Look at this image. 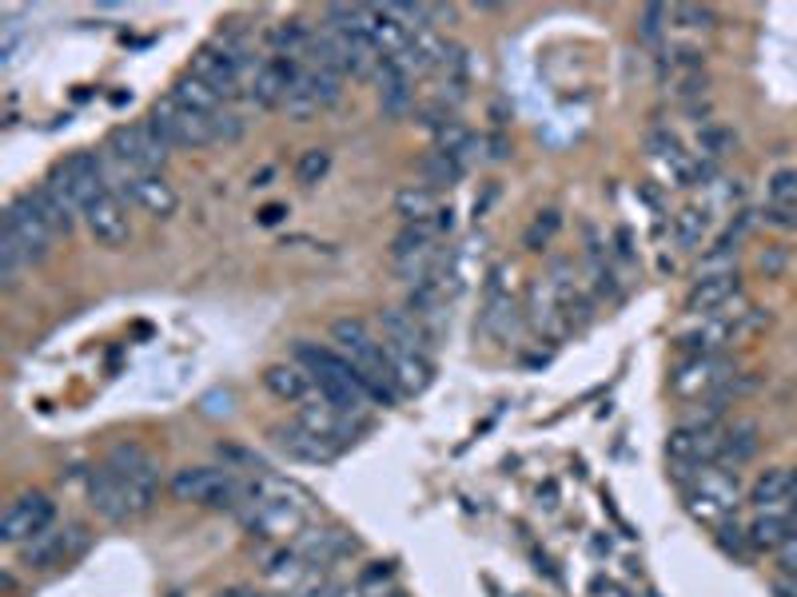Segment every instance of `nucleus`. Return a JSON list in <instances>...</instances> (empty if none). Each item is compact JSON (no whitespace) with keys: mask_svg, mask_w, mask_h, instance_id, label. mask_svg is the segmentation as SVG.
<instances>
[{"mask_svg":"<svg viewBox=\"0 0 797 597\" xmlns=\"http://www.w3.org/2000/svg\"><path fill=\"white\" fill-rule=\"evenodd\" d=\"M243 517V526L271 541L300 538L303 529L312 526V510L303 502L295 486L279 483V478H255L247 486V502L236 510Z\"/></svg>","mask_w":797,"mask_h":597,"instance_id":"nucleus-1","label":"nucleus"},{"mask_svg":"<svg viewBox=\"0 0 797 597\" xmlns=\"http://www.w3.org/2000/svg\"><path fill=\"white\" fill-rule=\"evenodd\" d=\"M331 343H336L339 355L359 370V379H363V387L371 391V399L383 402V406H391V402L399 399L395 379H391V355H387L383 339H375L363 322L359 319L331 322Z\"/></svg>","mask_w":797,"mask_h":597,"instance_id":"nucleus-2","label":"nucleus"},{"mask_svg":"<svg viewBox=\"0 0 797 597\" xmlns=\"http://www.w3.org/2000/svg\"><path fill=\"white\" fill-rule=\"evenodd\" d=\"M686 490V510L690 517H698L702 526L717 529L726 526L729 514L738 510L741 502V478L738 471H729V466H702V471H693L690 478L683 483Z\"/></svg>","mask_w":797,"mask_h":597,"instance_id":"nucleus-3","label":"nucleus"},{"mask_svg":"<svg viewBox=\"0 0 797 597\" xmlns=\"http://www.w3.org/2000/svg\"><path fill=\"white\" fill-rule=\"evenodd\" d=\"M247 486L243 478L224 466H184V471L172 474V495L180 502H196V505H212V510H240L247 502Z\"/></svg>","mask_w":797,"mask_h":597,"instance_id":"nucleus-4","label":"nucleus"},{"mask_svg":"<svg viewBox=\"0 0 797 597\" xmlns=\"http://www.w3.org/2000/svg\"><path fill=\"white\" fill-rule=\"evenodd\" d=\"M726 450V426H702V423H678L666 438V454L674 462V478L686 483L693 471L722 462Z\"/></svg>","mask_w":797,"mask_h":597,"instance_id":"nucleus-5","label":"nucleus"},{"mask_svg":"<svg viewBox=\"0 0 797 597\" xmlns=\"http://www.w3.org/2000/svg\"><path fill=\"white\" fill-rule=\"evenodd\" d=\"M105 466L120 478V486H124L132 517L152 510V502H156V486H160V466H156V459H152L148 450L136 447V442H120V447H112Z\"/></svg>","mask_w":797,"mask_h":597,"instance_id":"nucleus-6","label":"nucleus"},{"mask_svg":"<svg viewBox=\"0 0 797 597\" xmlns=\"http://www.w3.org/2000/svg\"><path fill=\"white\" fill-rule=\"evenodd\" d=\"M108 151L124 163L128 175H160V168L168 163V151L172 148H168L160 132L152 127V120H144V124L116 127L112 136H108Z\"/></svg>","mask_w":797,"mask_h":597,"instance_id":"nucleus-7","label":"nucleus"},{"mask_svg":"<svg viewBox=\"0 0 797 597\" xmlns=\"http://www.w3.org/2000/svg\"><path fill=\"white\" fill-rule=\"evenodd\" d=\"M734 379H738V370H734V358L729 355H698L678 363V370L671 375V387L678 399L702 402L722 394Z\"/></svg>","mask_w":797,"mask_h":597,"instance_id":"nucleus-8","label":"nucleus"},{"mask_svg":"<svg viewBox=\"0 0 797 597\" xmlns=\"http://www.w3.org/2000/svg\"><path fill=\"white\" fill-rule=\"evenodd\" d=\"M48 180H52L72 204L81 207V216L88 204L108 196V175H105V163H100L96 151H72L69 160H60L57 168L48 172Z\"/></svg>","mask_w":797,"mask_h":597,"instance_id":"nucleus-9","label":"nucleus"},{"mask_svg":"<svg viewBox=\"0 0 797 597\" xmlns=\"http://www.w3.org/2000/svg\"><path fill=\"white\" fill-rule=\"evenodd\" d=\"M148 120L164 136L168 148H208V144H216V132H212L208 115L188 112L184 103H176L172 96H164V100L152 103Z\"/></svg>","mask_w":797,"mask_h":597,"instance_id":"nucleus-10","label":"nucleus"},{"mask_svg":"<svg viewBox=\"0 0 797 597\" xmlns=\"http://www.w3.org/2000/svg\"><path fill=\"white\" fill-rule=\"evenodd\" d=\"M300 60H288V57H267L259 64L247 69L243 76V96L259 108H283V96L291 93V84L300 76Z\"/></svg>","mask_w":797,"mask_h":597,"instance_id":"nucleus-11","label":"nucleus"},{"mask_svg":"<svg viewBox=\"0 0 797 597\" xmlns=\"http://www.w3.org/2000/svg\"><path fill=\"white\" fill-rule=\"evenodd\" d=\"M84 546H88L84 526H57V522H52L45 534H36L33 541H24L21 558H24L28 570H52V565L72 562Z\"/></svg>","mask_w":797,"mask_h":597,"instance_id":"nucleus-12","label":"nucleus"},{"mask_svg":"<svg viewBox=\"0 0 797 597\" xmlns=\"http://www.w3.org/2000/svg\"><path fill=\"white\" fill-rule=\"evenodd\" d=\"M52 517H57V510H52L48 495L28 490V495L9 502V510L0 517V538L9 541V546H24V541H33L36 534H45V529L52 526Z\"/></svg>","mask_w":797,"mask_h":597,"instance_id":"nucleus-13","label":"nucleus"},{"mask_svg":"<svg viewBox=\"0 0 797 597\" xmlns=\"http://www.w3.org/2000/svg\"><path fill=\"white\" fill-rule=\"evenodd\" d=\"M4 231L24 247L28 264H40L48 255V247H52V240H57V231L48 228L45 216L36 211L28 196H16L9 204V211H4Z\"/></svg>","mask_w":797,"mask_h":597,"instance_id":"nucleus-14","label":"nucleus"},{"mask_svg":"<svg viewBox=\"0 0 797 597\" xmlns=\"http://www.w3.org/2000/svg\"><path fill=\"white\" fill-rule=\"evenodd\" d=\"M271 442H276L288 459H295V462H331L339 454V442H331V438H324V435H315L312 426H303L300 418H291V423H279V426H271Z\"/></svg>","mask_w":797,"mask_h":597,"instance_id":"nucleus-15","label":"nucleus"},{"mask_svg":"<svg viewBox=\"0 0 797 597\" xmlns=\"http://www.w3.org/2000/svg\"><path fill=\"white\" fill-rule=\"evenodd\" d=\"M379 331L383 346L391 355H427V322L411 315L407 307H387L379 310Z\"/></svg>","mask_w":797,"mask_h":597,"instance_id":"nucleus-16","label":"nucleus"},{"mask_svg":"<svg viewBox=\"0 0 797 597\" xmlns=\"http://www.w3.org/2000/svg\"><path fill=\"white\" fill-rule=\"evenodd\" d=\"M81 219H84V228H88V235H93L100 247H124V243L132 240L128 211H124V204H120L116 192H108V196H100L96 204L84 207Z\"/></svg>","mask_w":797,"mask_h":597,"instance_id":"nucleus-17","label":"nucleus"},{"mask_svg":"<svg viewBox=\"0 0 797 597\" xmlns=\"http://www.w3.org/2000/svg\"><path fill=\"white\" fill-rule=\"evenodd\" d=\"M741 298V276L738 271H722V276H698V283L686 295V310L690 315H717L729 303Z\"/></svg>","mask_w":797,"mask_h":597,"instance_id":"nucleus-18","label":"nucleus"},{"mask_svg":"<svg viewBox=\"0 0 797 597\" xmlns=\"http://www.w3.org/2000/svg\"><path fill=\"white\" fill-rule=\"evenodd\" d=\"M124 192L152 219H172L180 211V196H176V187L164 175H128Z\"/></svg>","mask_w":797,"mask_h":597,"instance_id":"nucleus-19","label":"nucleus"},{"mask_svg":"<svg viewBox=\"0 0 797 597\" xmlns=\"http://www.w3.org/2000/svg\"><path fill=\"white\" fill-rule=\"evenodd\" d=\"M303 426H312L315 435L331 438V442H339V447H347V438H355V426L347 414H339L331 402L324 399V394H312L307 402H300V414H295Z\"/></svg>","mask_w":797,"mask_h":597,"instance_id":"nucleus-20","label":"nucleus"},{"mask_svg":"<svg viewBox=\"0 0 797 597\" xmlns=\"http://www.w3.org/2000/svg\"><path fill=\"white\" fill-rule=\"evenodd\" d=\"M88 502H93L96 514L108 517V522H124V517H132L124 486H120V478H116L108 466H96V471L88 474Z\"/></svg>","mask_w":797,"mask_h":597,"instance_id":"nucleus-21","label":"nucleus"},{"mask_svg":"<svg viewBox=\"0 0 797 597\" xmlns=\"http://www.w3.org/2000/svg\"><path fill=\"white\" fill-rule=\"evenodd\" d=\"M264 387L276 394L279 402H307L315 394V379L312 370L303 367V363H271L264 370Z\"/></svg>","mask_w":797,"mask_h":597,"instance_id":"nucleus-22","label":"nucleus"},{"mask_svg":"<svg viewBox=\"0 0 797 597\" xmlns=\"http://www.w3.org/2000/svg\"><path fill=\"white\" fill-rule=\"evenodd\" d=\"M770 228H797V168H782L770 180V207L762 211Z\"/></svg>","mask_w":797,"mask_h":597,"instance_id":"nucleus-23","label":"nucleus"},{"mask_svg":"<svg viewBox=\"0 0 797 597\" xmlns=\"http://www.w3.org/2000/svg\"><path fill=\"white\" fill-rule=\"evenodd\" d=\"M24 196L33 199V207L40 211V216H45V223L57 231V235H69L72 223H76V216H81V207L72 204V199L64 196V192H60L52 180H45V184L33 187V192H24Z\"/></svg>","mask_w":797,"mask_h":597,"instance_id":"nucleus-24","label":"nucleus"},{"mask_svg":"<svg viewBox=\"0 0 797 597\" xmlns=\"http://www.w3.org/2000/svg\"><path fill=\"white\" fill-rule=\"evenodd\" d=\"M753 514H789V471H765L750 486Z\"/></svg>","mask_w":797,"mask_h":597,"instance_id":"nucleus-25","label":"nucleus"},{"mask_svg":"<svg viewBox=\"0 0 797 597\" xmlns=\"http://www.w3.org/2000/svg\"><path fill=\"white\" fill-rule=\"evenodd\" d=\"M172 96L176 103H184L188 112H196V115H208V120H216V115L224 112V96L216 93V88H208L204 81H196L192 72L188 76H180V81L172 84Z\"/></svg>","mask_w":797,"mask_h":597,"instance_id":"nucleus-26","label":"nucleus"},{"mask_svg":"<svg viewBox=\"0 0 797 597\" xmlns=\"http://www.w3.org/2000/svg\"><path fill=\"white\" fill-rule=\"evenodd\" d=\"M395 216L403 223H431L439 216V196L427 184H407L395 192Z\"/></svg>","mask_w":797,"mask_h":597,"instance_id":"nucleus-27","label":"nucleus"},{"mask_svg":"<svg viewBox=\"0 0 797 597\" xmlns=\"http://www.w3.org/2000/svg\"><path fill=\"white\" fill-rule=\"evenodd\" d=\"M391 355V351H387ZM431 375H435V367H431L427 355H391V379H395V391L399 394H423L431 387Z\"/></svg>","mask_w":797,"mask_h":597,"instance_id":"nucleus-28","label":"nucleus"},{"mask_svg":"<svg viewBox=\"0 0 797 597\" xmlns=\"http://www.w3.org/2000/svg\"><path fill=\"white\" fill-rule=\"evenodd\" d=\"M319 108H324V96H319V88H315L312 69L303 64L300 76H295V84H291V93L283 96V112H288V120H295V124H307L312 115H319Z\"/></svg>","mask_w":797,"mask_h":597,"instance_id":"nucleus-29","label":"nucleus"},{"mask_svg":"<svg viewBox=\"0 0 797 597\" xmlns=\"http://www.w3.org/2000/svg\"><path fill=\"white\" fill-rule=\"evenodd\" d=\"M746 538H750V550H782L786 538H794L789 529V517L782 514H753V522L746 526Z\"/></svg>","mask_w":797,"mask_h":597,"instance_id":"nucleus-30","label":"nucleus"},{"mask_svg":"<svg viewBox=\"0 0 797 597\" xmlns=\"http://www.w3.org/2000/svg\"><path fill=\"white\" fill-rule=\"evenodd\" d=\"M753 450H758V426H753V423H734L726 430V450H722V462H717V466L738 471L741 462L753 459Z\"/></svg>","mask_w":797,"mask_h":597,"instance_id":"nucleus-31","label":"nucleus"},{"mask_svg":"<svg viewBox=\"0 0 797 597\" xmlns=\"http://www.w3.org/2000/svg\"><path fill=\"white\" fill-rule=\"evenodd\" d=\"M427 247H439V228L435 223H403V231L391 240V259L411 252H427Z\"/></svg>","mask_w":797,"mask_h":597,"instance_id":"nucleus-32","label":"nucleus"},{"mask_svg":"<svg viewBox=\"0 0 797 597\" xmlns=\"http://www.w3.org/2000/svg\"><path fill=\"white\" fill-rule=\"evenodd\" d=\"M705 228H710V216L698 211V207H686V211L674 216V243H678L683 252H698V247H702Z\"/></svg>","mask_w":797,"mask_h":597,"instance_id":"nucleus-33","label":"nucleus"},{"mask_svg":"<svg viewBox=\"0 0 797 597\" xmlns=\"http://www.w3.org/2000/svg\"><path fill=\"white\" fill-rule=\"evenodd\" d=\"M24 267H33L28 264V255H24L21 243L4 231V240H0V283H4V288H16V279H21Z\"/></svg>","mask_w":797,"mask_h":597,"instance_id":"nucleus-34","label":"nucleus"},{"mask_svg":"<svg viewBox=\"0 0 797 597\" xmlns=\"http://www.w3.org/2000/svg\"><path fill=\"white\" fill-rule=\"evenodd\" d=\"M558 228H563V216H558L555 207H546V211H539V216H534L531 228H527V235H522V247H527V252H543L546 243L555 240Z\"/></svg>","mask_w":797,"mask_h":597,"instance_id":"nucleus-35","label":"nucleus"},{"mask_svg":"<svg viewBox=\"0 0 797 597\" xmlns=\"http://www.w3.org/2000/svg\"><path fill=\"white\" fill-rule=\"evenodd\" d=\"M327 168H331V151H327V148H307L300 156V163H295V180H300L303 187H315L327 175Z\"/></svg>","mask_w":797,"mask_h":597,"instance_id":"nucleus-36","label":"nucleus"},{"mask_svg":"<svg viewBox=\"0 0 797 597\" xmlns=\"http://www.w3.org/2000/svg\"><path fill=\"white\" fill-rule=\"evenodd\" d=\"M462 172V160L459 156H447V151H431L427 160H423V175H427V184H455Z\"/></svg>","mask_w":797,"mask_h":597,"instance_id":"nucleus-37","label":"nucleus"},{"mask_svg":"<svg viewBox=\"0 0 797 597\" xmlns=\"http://www.w3.org/2000/svg\"><path fill=\"white\" fill-rule=\"evenodd\" d=\"M671 21H678L683 28H714V9H705V4H674L671 9Z\"/></svg>","mask_w":797,"mask_h":597,"instance_id":"nucleus-38","label":"nucleus"},{"mask_svg":"<svg viewBox=\"0 0 797 597\" xmlns=\"http://www.w3.org/2000/svg\"><path fill=\"white\" fill-rule=\"evenodd\" d=\"M705 88H710V81H705V72H690V76H678L671 88L674 100H698V96H705Z\"/></svg>","mask_w":797,"mask_h":597,"instance_id":"nucleus-39","label":"nucleus"},{"mask_svg":"<svg viewBox=\"0 0 797 597\" xmlns=\"http://www.w3.org/2000/svg\"><path fill=\"white\" fill-rule=\"evenodd\" d=\"M212 132H216V139H240L243 136V120L236 112H228V108H224V112L212 120Z\"/></svg>","mask_w":797,"mask_h":597,"instance_id":"nucleus-40","label":"nucleus"},{"mask_svg":"<svg viewBox=\"0 0 797 597\" xmlns=\"http://www.w3.org/2000/svg\"><path fill=\"white\" fill-rule=\"evenodd\" d=\"M659 21H671V9H662V4H650V9L642 12V33H647V40H659V36H662V24Z\"/></svg>","mask_w":797,"mask_h":597,"instance_id":"nucleus-41","label":"nucleus"},{"mask_svg":"<svg viewBox=\"0 0 797 597\" xmlns=\"http://www.w3.org/2000/svg\"><path fill=\"white\" fill-rule=\"evenodd\" d=\"M777 565H782V577H797V534L777 550Z\"/></svg>","mask_w":797,"mask_h":597,"instance_id":"nucleus-42","label":"nucleus"},{"mask_svg":"<svg viewBox=\"0 0 797 597\" xmlns=\"http://www.w3.org/2000/svg\"><path fill=\"white\" fill-rule=\"evenodd\" d=\"M288 219V204H267V207H259V223L264 228H276V223H283Z\"/></svg>","mask_w":797,"mask_h":597,"instance_id":"nucleus-43","label":"nucleus"},{"mask_svg":"<svg viewBox=\"0 0 797 597\" xmlns=\"http://www.w3.org/2000/svg\"><path fill=\"white\" fill-rule=\"evenodd\" d=\"M782 264H786V252H770V255H762V267H765V271H782Z\"/></svg>","mask_w":797,"mask_h":597,"instance_id":"nucleus-44","label":"nucleus"},{"mask_svg":"<svg viewBox=\"0 0 797 597\" xmlns=\"http://www.w3.org/2000/svg\"><path fill=\"white\" fill-rule=\"evenodd\" d=\"M216 597H264V594H255V589H247V586H231V589H220Z\"/></svg>","mask_w":797,"mask_h":597,"instance_id":"nucleus-45","label":"nucleus"}]
</instances>
